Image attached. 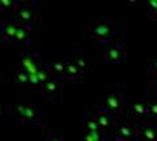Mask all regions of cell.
I'll use <instances>...</instances> for the list:
<instances>
[{
    "mask_svg": "<svg viewBox=\"0 0 157 141\" xmlns=\"http://www.w3.org/2000/svg\"><path fill=\"white\" fill-rule=\"evenodd\" d=\"M115 26L114 24L110 21H105V22H98L94 25L89 26V35L92 39L98 41V42H106L110 43L114 41L115 38Z\"/></svg>",
    "mask_w": 157,
    "mask_h": 141,
    "instance_id": "1",
    "label": "cell"
},
{
    "mask_svg": "<svg viewBox=\"0 0 157 141\" xmlns=\"http://www.w3.org/2000/svg\"><path fill=\"white\" fill-rule=\"evenodd\" d=\"M102 109H105L113 116L115 114H123L126 109L124 97L119 91H107L105 95V106Z\"/></svg>",
    "mask_w": 157,
    "mask_h": 141,
    "instance_id": "2",
    "label": "cell"
},
{
    "mask_svg": "<svg viewBox=\"0 0 157 141\" xmlns=\"http://www.w3.org/2000/svg\"><path fill=\"white\" fill-rule=\"evenodd\" d=\"M17 114L20 119L29 124H36L41 118V110L36 105H20L17 106Z\"/></svg>",
    "mask_w": 157,
    "mask_h": 141,
    "instance_id": "3",
    "label": "cell"
},
{
    "mask_svg": "<svg viewBox=\"0 0 157 141\" xmlns=\"http://www.w3.org/2000/svg\"><path fill=\"white\" fill-rule=\"evenodd\" d=\"M126 58V51L122 43L113 41L107 43V48L105 51V60L107 63H122Z\"/></svg>",
    "mask_w": 157,
    "mask_h": 141,
    "instance_id": "4",
    "label": "cell"
},
{
    "mask_svg": "<svg viewBox=\"0 0 157 141\" xmlns=\"http://www.w3.org/2000/svg\"><path fill=\"white\" fill-rule=\"evenodd\" d=\"M136 139L140 141H157V125L144 124L136 127Z\"/></svg>",
    "mask_w": 157,
    "mask_h": 141,
    "instance_id": "5",
    "label": "cell"
},
{
    "mask_svg": "<svg viewBox=\"0 0 157 141\" xmlns=\"http://www.w3.org/2000/svg\"><path fill=\"white\" fill-rule=\"evenodd\" d=\"M136 139V128L128 123L118 124L117 140L118 141H134Z\"/></svg>",
    "mask_w": 157,
    "mask_h": 141,
    "instance_id": "6",
    "label": "cell"
},
{
    "mask_svg": "<svg viewBox=\"0 0 157 141\" xmlns=\"http://www.w3.org/2000/svg\"><path fill=\"white\" fill-rule=\"evenodd\" d=\"M41 86H42V94H43V97H45L46 99H48V101L55 99V97L59 93V87H60V86H59L58 81L50 80V79H47L45 82H42Z\"/></svg>",
    "mask_w": 157,
    "mask_h": 141,
    "instance_id": "7",
    "label": "cell"
},
{
    "mask_svg": "<svg viewBox=\"0 0 157 141\" xmlns=\"http://www.w3.org/2000/svg\"><path fill=\"white\" fill-rule=\"evenodd\" d=\"M93 116H94V119H96L97 124H98V127H100L101 131L109 129L111 125H113V115L107 113L105 109L97 110Z\"/></svg>",
    "mask_w": 157,
    "mask_h": 141,
    "instance_id": "8",
    "label": "cell"
},
{
    "mask_svg": "<svg viewBox=\"0 0 157 141\" xmlns=\"http://www.w3.org/2000/svg\"><path fill=\"white\" fill-rule=\"evenodd\" d=\"M16 14L20 21L29 24L37 18V9L32 6H22L20 8H16Z\"/></svg>",
    "mask_w": 157,
    "mask_h": 141,
    "instance_id": "9",
    "label": "cell"
},
{
    "mask_svg": "<svg viewBox=\"0 0 157 141\" xmlns=\"http://www.w3.org/2000/svg\"><path fill=\"white\" fill-rule=\"evenodd\" d=\"M128 110H130L131 115L137 120H144L147 116H149L147 103H144V102H141V101H137V102H134V103L128 105Z\"/></svg>",
    "mask_w": 157,
    "mask_h": 141,
    "instance_id": "10",
    "label": "cell"
},
{
    "mask_svg": "<svg viewBox=\"0 0 157 141\" xmlns=\"http://www.w3.org/2000/svg\"><path fill=\"white\" fill-rule=\"evenodd\" d=\"M18 28V24L13 20H7L3 22L2 29H0V33H2V38L3 41H8V39H13L16 30Z\"/></svg>",
    "mask_w": 157,
    "mask_h": 141,
    "instance_id": "11",
    "label": "cell"
},
{
    "mask_svg": "<svg viewBox=\"0 0 157 141\" xmlns=\"http://www.w3.org/2000/svg\"><path fill=\"white\" fill-rule=\"evenodd\" d=\"M46 72L58 79H64V61H52L46 65Z\"/></svg>",
    "mask_w": 157,
    "mask_h": 141,
    "instance_id": "12",
    "label": "cell"
},
{
    "mask_svg": "<svg viewBox=\"0 0 157 141\" xmlns=\"http://www.w3.org/2000/svg\"><path fill=\"white\" fill-rule=\"evenodd\" d=\"M80 72L76 68V65L72 61H64V79L75 80L77 82H80Z\"/></svg>",
    "mask_w": 157,
    "mask_h": 141,
    "instance_id": "13",
    "label": "cell"
},
{
    "mask_svg": "<svg viewBox=\"0 0 157 141\" xmlns=\"http://www.w3.org/2000/svg\"><path fill=\"white\" fill-rule=\"evenodd\" d=\"M29 26L26 25H18L17 28V30H16V34H14V37H13V41L14 42H25L28 39V33H29Z\"/></svg>",
    "mask_w": 157,
    "mask_h": 141,
    "instance_id": "14",
    "label": "cell"
},
{
    "mask_svg": "<svg viewBox=\"0 0 157 141\" xmlns=\"http://www.w3.org/2000/svg\"><path fill=\"white\" fill-rule=\"evenodd\" d=\"M72 63L76 65V68L78 69V72H80V75H81V73H86V72L89 71V63H88L82 56L75 58Z\"/></svg>",
    "mask_w": 157,
    "mask_h": 141,
    "instance_id": "15",
    "label": "cell"
},
{
    "mask_svg": "<svg viewBox=\"0 0 157 141\" xmlns=\"http://www.w3.org/2000/svg\"><path fill=\"white\" fill-rule=\"evenodd\" d=\"M84 125H85L86 132H93V131H101L100 127H98L96 119H94V116H85Z\"/></svg>",
    "mask_w": 157,
    "mask_h": 141,
    "instance_id": "16",
    "label": "cell"
},
{
    "mask_svg": "<svg viewBox=\"0 0 157 141\" xmlns=\"http://www.w3.org/2000/svg\"><path fill=\"white\" fill-rule=\"evenodd\" d=\"M84 141H105L102 131H93V132H86L84 136Z\"/></svg>",
    "mask_w": 157,
    "mask_h": 141,
    "instance_id": "17",
    "label": "cell"
},
{
    "mask_svg": "<svg viewBox=\"0 0 157 141\" xmlns=\"http://www.w3.org/2000/svg\"><path fill=\"white\" fill-rule=\"evenodd\" d=\"M148 7L151 12V20L157 21V0H149Z\"/></svg>",
    "mask_w": 157,
    "mask_h": 141,
    "instance_id": "18",
    "label": "cell"
},
{
    "mask_svg": "<svg viewBox=\"0 0 157 141\" xmlns=\"http://www.w3.org/2000/svg\"><path fill=\"white\" fill-rule=\"evenodd\" d=\"M147 107H148V115L157 116V103L155 101H151L149 103H147Z\"/></svg>",
    "mask_w": 157,
    "mask_h": 141,
    "instance_id": "19",
    "label": "cell"
},
{
    "mask_svg": "<svg viewBox=\"0 0 157 141\" xmlns=\"http://www.w3.org/2000/svg\"><path fill=\"white\" fill-rule=\"evenodd\" d=\"M16 77H17V80L20 81V82H24V84H25V82H28V73L22 69H20L18 72H17V75H16Z\"/></svg>",
    "mask_w": 157,
    "mask_h": 141,
    "instance_id": "20",
    "label": "cell"
},
{
    "mask_svg": "<svg viewBox=\"0 0 157 141\" xmlns=\"http://www.w3.org/2000/svg\"><path fill=\"white\" fill-rule=\"evenodd\" d=\"M17 2H13V0H2L0 2V7H7V8H12L14 6H17Z\"/></svg>",
    "mask_w": 157,
    "mask_h": 141,
    "instance_id": "21",
    "label": "cell"
},
{
    "mask_svg": "<svg viewBox=\"0 0 157 141\" xmlns=\"http://www.w3.org/2000/svg\"><path fill=\"white\" fill-rule=\"evenodd\" d=\"M45 141H63V136L62 135H50V136H47Z\"/></svg>",
    "mask_w": 157,
    "mask_h": 141,
    "instance_id": "22",
    "label": "cell"
},
{
    "mask_svg": "<svg viewBox=\"0 0 157 141\" xmlns=\"http://www.w3.org/2000/svg\"><path fill=\"white\" fill-rule=\"evenodd\" d=\"M151 72H152V75H153L156 79H157V60H155V61H152L151 63Z\"/></svg>",
    "mask_w": 157,
    "mask_h": 141,
    "instance_id": "23",
    "label": "cell"
},
{
    "mask_svg": "<svg viewBox=\"0 0 157 141\" xmlns=\"http://www.w3.org/2000/svg\"><path fill=\"white\" fill-rule=\"evenodd\" d=\"M152 89L155 90V94H156V97H157V86H153V85H152Z\"/></svg>",
    "mask_w": 157,
    "mask_h": 141,
    "instance_id": "24",
    "label": "cell"
},
{
    "mask_svg": "<svg viewBox=\"0 0 157 141\" xmlns=\"http://www.w3.org/2000/svg\"><path fill=\"white\" fill-rule=\"evenodd\" d=\"M2 114H3V111H2V107H0V118H2Z\"/></svg>",
    "mask_w": 157,
    "mask_h": 141,
    "instance_id": "25",
    "label": "cell"
}]
</instances>
